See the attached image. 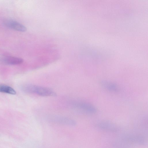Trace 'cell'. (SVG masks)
Here are the masks:
<instances>
[{"label": "cell", "instance_id": "obj_1", "mask_svg": "<svg viewBox=\"0 0 148 148\" xmlns=\"http://www.w3.org/2000/svg\"><path fill=\"white\" fill-rule=\"evenodd\" d=\"M23 89L27 92L34 93L42 96L54 97L56 95V93L49 88L33 84L25 85L23 87Z\"/></svg>", "mask_w": 148, "mask_h": 148}, {"label": "cell", "instance_id": "obj_2", "mask_svg": "<svg viewBox=\"0 0 148 148\" xmlns=\"http://www.w3.org/2000/svg\"><path fill=\"white\" fill-rule=\"evenodd\" d=\"M71 105L75 109L85 113L92 114L97 111V108L94 106L87 102L75 101L72 102Z\"/></svg>", "mask_w": 148, "mask_h": 148}, {"label": "cell", "instance_id": "obj_3", "mask_svg": "<svg viewBox=\"0 0 148 148\" xmlns=\"http://www.w3.org/2000/svg\"><path fill=\"white\" fill-rule=\"evenodd\" d=\"M48 118L50 121L62 125L73 126L76 124V121L73 119L62 116L52 115Z\"/></svg>", "mask_w": 148, "mask_h": 148}, {"label": "cell", "instance_id": "obj_4", "mask_svg": "<svg viewBox=\"0 0 148 148\" xmlns=\"http://www.w3.org/2000/svg\"><path fill=\"white\" fill-rule=\"evenodd\" d=\"M95 125L99 129L110 132H116L119 130V128L116 125L108 121H97L95 122Z\"/></svg>", "mask_w": 148, "mask_h": 148}, {"label": "cell", "instance_id": "obj_5", "mask_svg": "<svg viewBox=\"0 0 148 148\" xmlns=\"http://www.w3.org/2000/svg\"><path fill=\"white\" fill-rule=\"evenodd\" d=\"M145 139L143 136L136 134H129L125 135L121 139V142L124 144L134 143L144 145L145 143Z\"/></svg>", "mask_w": 148, "mask_h": 148}, {"label": "cell", "instance_id": "obj_6", "mask_svg": "<svg viewBox=\"0 0 148 148\" xmlns=\"http://www.w3.org/2000/svg\"><path fill=\"white\" fill-rule=\"evenodd\" d=\"M0 61L3 64L10 65H16L22 63L23 60L20 58L11 56H5L0 59Z\"/></svg>", "mask_w": 148, "mask_h": 148}, {"label": "cell", "instance_id": "obj_7", "mask_svg": "<svg viewBox=\"0 0 148 148\" xmlns=\"http://www.w3.org/2000/svg\"><path fill=\"white\" fill-rule=\"evenodd\" d=\"M4 23L7 27L15 30L24 32L27 30L26 28L24 26L14 21L6 20L4 21Z\"/></svg>", "mask_w": 148, "mask_h": 148}, {"label": "cell", "instance_id": "obj_8", "mask_svg": "<svg viewBox=\"0 0 148 148\" xmlns=\"http://www.w3.org/2000/svg\"><path fill=\"white\" fill-rule=\"evenodd\" d=\"M101 84L103 87L109 91L116 92L119 90L117 86L112 82L103 81L101 82Z\"/></svg>", "mask_w": 148, "mask_h": 148}, {"label": "cell", "instance_id": "obj_9", "mask_svg": "<svg viewBox=\"0 0 148 148\" xmlns=\"http://www.w3.org/2000/svg\"><path fill=\"white\" fill-rule=\"evenodd\" d=\"M0 92L13 95H14L16 93L15 90L12 88L3 84H0Z\"/></svg>", "mask_w": 148, "mask_h": 148}]
</instances>
